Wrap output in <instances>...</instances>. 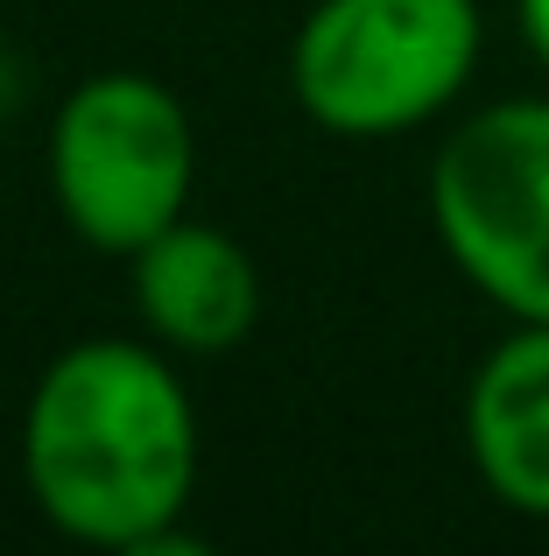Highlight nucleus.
<instances>
[{"mask_svg": "<svg viewBox=\"0 0 549 556\" xmlns=\"http://www.w3.org/2000/svg\"><path fill=\"white\" fill-rule=\"evenodd\" d=\"M465 458L494 507L549 521V325H514L465 380Z\"/></svg>", "mask_w": 549, "mask_h": 556, "instance_id": "423d86ee", "label": "nucleus"}, {"mask_svg": "<svg viewBox=\"0 0 549 556\" xmlns=\"http://www.w3.org/2000/svg\"><path fill=\"white\" fill-rule=\"evenodd\" d=\"M514 28H522V50L536 56V71L549 78V0H514Z\"/></svg>", "mask_w": 549, "mask_h": 556, "instance_id": "0eeeda50", "label": "nucleus"}, {"mask_svg": "<svg viewBox=\"0 0 549 556\" xmlns=\"http://www.w3.org/2000/svg\"><path fill=\"white\" fill-rule=\"evenodd\" d=\"M22 479L36 515L71 543L163 549L197 493V408L169 345H64L28 388Z\"/></svg>", "mask_w": 549, "mask_h": 556, "instance_id": "f257e3e1", "label": "nucleus"}, {"mask_svg": "<svg viewBox=\"0 0 549 556\" xmlns=\"http://www.w3.org/2000/svg\"><path fill=\"white\" fill-rule=\"evenodd\" d=\"M50 204L92 254H135L191 212L197 127L149 71H92L50 113Z\"/></svg>", "mask_w": 549, "mask_h": 556, "instance_id": "7ed1b4c3", "label": "nucleus"}, {"mask_svg": "<svg viewBox=\"0 0 549 556\" xmlns=\"http://www.w3.org/2000/svg\"><path fill=\"white\" fill-rule=\"evenodd\" d=\"M430 226L508 325H549V92L494 99L444 135Z\"/></svg>", "mask_w": 549, "mask_h": 556, "instance_id": "20e7f679", "label": "nucleus"}, {"mask_svg": "<svg viewBox=\"0 0 549 556\" xmlns=\"http://www.w3.org/2000/svg\"><path fill=\"white\" fill-rule=\"evenodd\" d=\"M127 289L155 345L183 359H219L261 325V268L226 226L183 212L149 247L127 254Z\"/></svg>", "mask_w": 549, "mask_h": 556, "instance_id": "39448f33", "label": "nucleus"}, {"mask_svg": "<svg viewBox=\"0 0 549 556\" xmlns=\"http://www.w3.org/2000/svg\"><path fill=\"white\" fill-rule=\"evenodd\" d=\"M480 50V0H317L289 42V92L339 141H395L465 99Z\"/></svg>", "mask_w": 549, "mask_h": 556, "instance_id": "f03ea898", "label": "nucleus"}]
</instances>
